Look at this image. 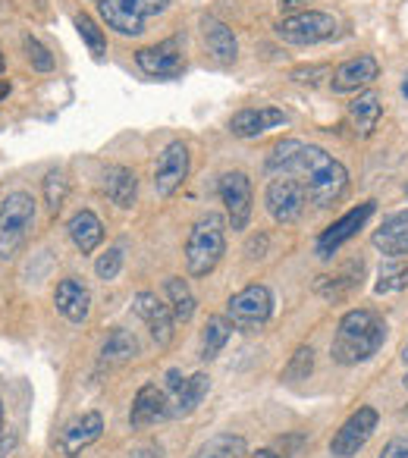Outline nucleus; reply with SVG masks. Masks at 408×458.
I'll return each instance as SVG.
<instances>
[{
  "mask_svg": "<svg viewBox=\"0 0 408 458\" xmlns=\"http://www.w3.org/2000/svg\"><path fill=\"white\" fill-rule=\"evenodd\" d=\"M268 173L276 176H293L302 182L308 195V204L314 208H330L339 201V195L349 185V173L336 157L324 151L318 145H305L299 139H286L270 151L268 157Z\"/></svg>",
  "mask_w": 408,
  "mask_h": 458,
  "instance_id": "f257e3e1",
  "label": "nucleus"
},
{
  "mask_svg": "<svg viewBox=\"0 0 408 458\" xmlns=\"http://www.w3.org/2000/svg\"><path fill=\"white\" fill-rule=\"evenodd\" d=\"M383 339H387V324L377 311L370 308H355V311L343 314L333 336L330 355L336 364H361L380 352Z\"/></svg>",
  "mask_w": 408,
  "mask_h": 458,
  "instance_id": "f03ea898",
  "label": "nucleus"
},
{
  "mask_svg": "<svg viewBox=\"0 0 408 458\" xmlns=\"http://www.w3.org/2000/svg\"><path fill=\"white\" fill-rule=\"evenodd\" d=\"M224 251V220L217 214H208L191 226L189 239H185V267H189L191 276H208L220 264Z\"/></svg>",
  "mask_w": 408,
  "mask_h": 458,
  "instance_id": "7ed1b4c3",
  "label": "nucleus"
},
{
  "mask_svg": "<svg viewBox=\"0 0 408 458\" xmlns=\"http://www.w3.org/2000/svg\"><path fill=\"white\" fill-rule=\"evenodd\" d=\"M35 220V201L29 191H13L0 201V261H13Z\"/></svg>",
  "mask_w": 408,
  "mask_h": 458,
  "instance_id": "20e7f679",
  "label": "nucleus"
},
{
  "mask_svg": "<svg viewBox=\"0 0 408 458\" xmlns=\"http://www.w3.org/2000/svg\"><path fill=\"white\" fill-rule=\"evenodd\" d=\"M170 0H101V20L107 22V29L120 35H135L145 32V22L151 16L164 13Z\"/></svg>",
  "mask_w": 408,
  "mask_h": 458,
  "instance_id": "39448f33",
  "label": "nucleus"
},
{
  "mask_svg": "<svg viewBox=\"0 0 408 458\" xmlns=\"http://www.w3.org/2000/svg\"><path fill=\"white\" fill-rule=\"evenodd\" d=\"M274 314V295H270L268 286H245L242 293H236L230 301H226V318H230L233 330L239 333H255L261 330L264 324Z\"/></svg>",
  "mask_w": 408,
  "mask_h": 458,
  "instance_id": "423d86ee",
  "label": "nucleus"
},
{
  "mask_svg": "<svg viewBox=\"0 0 408 458\" xmlns=\"http://www.w3.org/2000/svg\"><path fill=\"white\" fill-rule=\"evenodd\" d=\"M276 35L289 45H318L336 35V20L320 10H305V13L286 16L276 22Z\"/></svg>",
  "mask_w": 408,
  "mask_h": 458,
  "instance_id": "0eeeda50",
  "label": "nucleus"
},
{
  "mask_svg": "<svg viewBox=\"0 0 408 458\" xmlns=\"http://www.w3.org/2000/svg\"><path fill=\"white\" fill-rule=\"evenodd\" d=\"M264 204H268L270 216L276 223H295L302 214H305L308 195L302 189L299 179L293 176H276L268 182V191H264Z\"/></svg>",
  "mask_w": 408,
  "mask_h": 458,
  "instance_id": "6e6552de",
  "label": "nucleus"
},
{
  "mask_svg": "<svg viewBox=\"0 0 408 458\" xmlns=\"http://www.w3.org/2000/svg\"><path fill=\"white\" fill-rule=\"evenodd\" d=\"M377 411L374 408H358L355 414H349V420H345L343 427L336 430V437L330 439V452L336 458H352L358 455V449H364V443H368L370 437H374L377 430Z\"/></svg>",
  "mask_w": 408,
  "mask_h": 458,
  "instance_id": "1a4fd4ad",
  "label": "nucleus"
},
{
  "mask_svg": "<svg viewBox=\"0 0 408 458\" xmlns=\"http://www.w3.org/2000/svg\"><path fill=\"white\" fill-rule=\"evenodd\" d=\"M374 201H364L358 204V208H352L349 214H343L336 223H330V226L320 233L318 239V255L320 258H333L339 251V245H345L352 236H358V229L364 226V223L370 220V214H374Z\"/></svg>",
  "mask_w": 408,
  "mask_h": 458,
  "instance_id": "9d476101",
  "label": "nucleus"
},
{
  "mask_svg": "<svg viewBox=\"0 0 408 458\" xmlns=\"http://www.w3.org/2000/svg\"><path fill=\"white\" fill-rule=\"evenodd\" d=\"M185 176H189V148L185 141H170L154 170V191L160 198H170L185 182Z\"/></svg>",
  "mask_w": 408,
  "mask_h": 458,
  "instance_id": "9b49d317",
  "label": "nucleus"
},
{
  "mask_svg": "<svg viewBox=\"0 0 408 458\" xmlns=\"http://www.w3.org/2000/svg\"><path fill=\"white\" fill-rule=\"evenodd\" d=\"M217 191L226 204V214H230L233 229H245L249 226V216H251V182L245 173L233 170L224 173L217 182Z\"/></svg>",
  "mask_w": 408,
  "mask_h": 458,
  "instance_id": "f8f14e48",
  "label": "nucleus"
},
{
  "mask_svg": "<svg viewBox=\"0 0 408 458\" xmlns=\"http://www.w3.org/2000/svg\"><path fill=\"white\" fill-rule=\"evenodd\" d=\"M104 433V418L98 411H85L79 418H72L70 424L60 430V439H57V449L60 455L66 458H76L82 449H89L91 443H98Z\"/></svg>",
  "mask_w": 408,
  "mask_h": 458,
  "instance_id": "ddd939ff",
  "label": "nucleus"
},
{
  "mask_svg": "<svg viewBox=\"0 0 408 458\" xmlns=\"http://www.w3.org/2000/svg\"><path fill=\"white\" fill-rule=\"evenodd\" d=\"M132 308H135V314L148 324L154 343H157L160 349H166V345L173 343V324H176L170 305H164L154 293H139L132 301Z\"/></svg>",
  "mask_w": 408,
  "mask_h": 458,
  "instance_id": "4468645a",
  "label": "nucleus"
},
{
  "mask_svg": "<svg viewBox=\"0 0 408 458\" xmlns=\"http://www.w3.org/2000/svg\"><path fill=\"white\" fill-rule=\"evenodd\" d=\"M135 64H139L141 72L157 79H176L183 72V54H179L176 41H160L154 47H141L135 54Z\"/></svg>",
  "mask_w": 408,
  "mask_h": 458,
  "instance_id": "2eb2a0df",
  "label": "nucleus"
},
{
  "mask_svg": "<svg viewBox=\"0 0 408 458\" xmlns=\"http://www.w3.org/2000/svg\"><path fill=\"white\" fill-rule=\"evenodd\" d=\"M166 418H170V399H166V393L154 386V383H145V386L135 393L132 411H129V424H132L135 430H141V427H151Z\"/></svg>",
  "mask_w": 408,
  "mask_h": 458,
  "instance_id": "dca6fc26",
  "label": "nucleus"
},
{
  "mask_svg": "<svg viewBox=\"0 0 408 458\" xmlns=\"http://www.w3.org/2000/svg\"><path fill=\"white\" fill-rule=\"evenodd\" d=\"M283 123H286V114L276 107H245L230 120V132L239 135V139H258V135L283 126Z\"/></svg>",
  "mask_w": 408,
  "mask_h": 458,
  "instance_id": "f3484780",
  "label": "nucleus"
},
{
  "mask_svg": "<svg viewBox=\"0 0 408 458\" xmlns=\"http://www.w3.org/2000/svg\"><path fill=\"white\" fill-rule=\"evenodd\" d=\"M380 76V66L370 54H358V57L345 60L336 72H333V91H358L370 85Z\"/></svg>",
  "mask_w": 408,
  "mask_h": 458,
  "instance_id": "a211bd4d",
  "label": "nucleus"
},
{
  "mask_svg": "<svg viewBox=\"0 0 408 458\" xmlns=\"http://www.w3.org/2000/svg\"><path fill=\"white\" fill-rule=\"evenodd\" d=\"M54 305H57V311L64 314L66 320L82 324L91 311V293L82 286V283L70 276V280L57 283V289H54Z\"/></svg>",
  "mask_w": 408,
  "mask_h": 458,
  "instance_id": "6ab92c4d",
  "label": "nucleus"
},
{
  "mask_svg": "<svg viewBox=\"0 0 408 458\" xmlns=\"http://www.w3.org/2000/svg\"><path fill=\"white\" fill-rule=\"evenodd\" d=\"M374 245L389 258L408 255V210H399L383 220V226L374 233Z\"/></svg>",
  "mask_w": 408,
  "mask_h": 458,
  "instance_id": "aec40b11",
  "label": "nucleus"
},
{
  "mask_svg": "<svg viewBox=\"0 0 408 458\" xmlns=\"http://www.w3.org/2000/svg\"><path fill=\"white\" fill-rule=\"evenodd\" d=\"M208 389H211V377L208 374H191L189 380L179 383V389H173L170 418H189V414L204 402Z\"/></svg>",
  "mask_w": 408,
  "mask_h": 458,
  "instance_id": "412c9836",
  "label": "nucleus"
},
{
  "mask_svg": "<svg viewBox=\"0 0 408 458\" xmlns=\"http://www.w3.org/2000/svg\"><path fill=\"white\" fill-rule=\"evenodd\" d=\"M201 35H204V45L211 47V54L220 60V64H233L239 54V45H236V35L226 22L214 20V16H204L201 20Z\"/></svg>",
  "mask_w": 408,
  "mask_h": 458,
  "instance_id": "4be33fe9",
  "label": "nucleus"
},
{
  "mask_svg": "<svg viewBox=\"0 0 408 458\" xmlns=\"http://www.w3.org/2000/svg\"><path fill=\"white\" fill-rule=\"evenodd\" d=\"M66 229H70V239L76 242V249L82 251V255H91V251L104 242V223L98 220L95 210H79V214H72Z\"/></svg>",
  "mask_w": 408,
  "mask_h": 458,
  "instance_id": "5701e85b",
  "label": "nucleus"
},
{
  "mask_svg": "<svg viewBox=\"0 0 408 458\" xmlns=\"http://www.w3.org/2000/svg\"><path fill=\"white\" fill-rule=\"evenodd\" d=\"M104 191L116 208H132L139 195V176L129 166H107L104 173Z\"/></svg>",
  "mask_w": 408,
  "mask_h": 458,
  "instance_id": "b1692460",
  "label": "nucleus"
},
{
  "mask_svg": "<svg viewBox=\"0 0 408 458\" xmlns=\"http://www.w3.org/2000/svg\"><path fill=\"white\" fill-rule=\"evenodd\" d=\"M132 358H139V339L129 330H123V327L110 330V336L104 339V345H101V364H107V368H123V364H129Z\"/></svg>",
  "mask_w": 408,
  "mask_h": 458,
  "instance_id": "393cba45",
  "label": "nucleus"
},
{
  "mask_svg": "<svg viewBox=\"0 0 408 458\" xmlns=\"http://www.w3.org/2000/svg\"><path fill=\"white\" fill-rule=\"evenodd\" d=\"M230 336H233L230 318H224V314L208 318V324H204V330H201V358L204 361H214V358L220 355V349L230 343Z\"/></svg>",
  "mask_w": 408,
  "mask_h": 458,
  "instance_id": "a878e982",
  "label": "nucleus"
},
{
  "mask_svg": "<svg viewBox=\"0 0 408 458\" xmlns=\"http://www.w3.org/2000/svg\"><path fill=\"white\" fill-rule=\"evenodd\" d=\"M380 114H383L380 98H377L374 91H364V95H358L355 101L349 104V116H352V123H355L358 135H370V132H374Z\"/></svg>",
  "mask_w": 408,
  "mask_h": 458,
  "instance_id": "bb28decb",
  "label": "nucleus"
},
{
  "mask_svg": "<svg viewBox=\"0 0 408 458\" xmlns=\"http://www.w3.org/2000/svg\"><path fill=\"white\" fill-rule=\"evenodd\" d=\"M245 439L236 433H217L204 445H198V452L191 458H245Z\"/></svg>",
  "mask_w": 408,
  "mask_h": 458,
  "instance_id": "cd10ccee",
  "label": "nucleus"
},
{
  "mask_svg": "<svg viewBox=\"0 0 408 458\" xmlns=\"http://www.w3.org/2000/svg\"><path fill=\"white\" fill-rule=\"evenodd\" d=\"M164 289H166V299H170L173 318H176L179 324H189L191 314H195V295H191V289L185 286V280L170 276V280L164 283Z\"/></svg>",
  "mask_w": 408,
  "mask_h": 458,
  "instance_id": "c85d7f7f",
  "label": "nucleus"
},
{
  "mask_svg": "<svg viewBox=\"0 0 408 458\" xmlns=\"http://www.w3.org/2000/svg\"><path fill=\"white\" fill-rule=\"evenodd\" d=\"M361 283V261L345 267L339 276H320L318 280V293L327 295V299H343L349 289H355Z\"/></svg>",
  "mask_w": 408,
  "mask_h": 458,
  "instance_id": "c756f323",
  "label": "nucleus"
},
{
  "mask_svg": "<svg viewBox=\"0 0 408 458\" xmlns=\"http://www.w3.org/2000/svg\"><path fill=\"white\" fill-rule=\"evenodd\" d=\"M314 370V349L311 345H299L295 355L289 358V364L283 368V380L286 383H299V380H308Z\"/></svg>",
  "mask_w": 408,
  "mask_h": 458,
  "instance_id": "7c9ffc66",
  "label": "nucleus"
},
{
  "mask_svg": "<svg viewBox=\"0 0 408 458\" xmlns=\"http://www.w3.org/2000/svg\"><path fill=\"white\" fill-rule=\"evenodd\" d=\"M408 286V264L402 261H393L380 270V280H377L374 293L377 295H387V293H395V289H405Z\"/></svg>",
  "mask_w": 408,
  "mask_h": 458,
  "instance_id": "2f4dec72",
  "label": "nucleus"
},
{
  "mask_svg": "<svg viewBox=\"0 0 408 458\" xmlns=\"http://www.w3.org/2000/svg\"><path fill=\"white\" fill-rule=\"evenodd\" d=\"M76 29H79V35H82V41L89 45V51L95 54V57H101V54L107 51V38H104V32L98 29V22L91 20V16L79 13L76 16Z\"/></svg>",
  "mask_w": 408,
  "mask_h": 458,
  "instance_id": "473e14b6",
  "label": "nucleus"
},
{
  "mask_svg": "<svg viewBox=\"0 0 408 458\" xmlns=\"http://www.w3.org/2000/svg\"><path fill=\"white\" fill-rule=\"evenodd\" d=\"M66 189H70V185H66L64 173L54 170V173H47V176H45V201H47V210H51V214H57V210L64 208Z\"/></svg>",
  "mask_w": 408,
  "mask_h": 458,
  "instance_id": "72a5a7b5",
  "label": "nucleus"
},
{
  "mask_svg": "<svg viewBox=\"0 0 408 458\" xmlns=\"http://www.w3.org/2000/svg\"><path fill=\"white\" fill-rule=\"evenodd\" d=\"M22 45H26V57H29V64H32L35 70H38V72H51L54 70V54L47 51V47L41 45L35 35H26V41H22Z\"/></svg>",
  "mask_w": 408,
  "mask_h": 458,
  "instance_id": "f704fd0d",
  "label": "nucleus"
},
{
  "mask_svg": "<svg viewBox=\"0 0 408 458\" xmlns=\"http://www.w3.org/2000/svg\"><path fill=\"white\" fill-rule=\"evenodd\" d=\"M120 267H123V251L120 249H107L95 264V274L101 280H116L120 276Z\"/></svg>",
  "mask_w": 408,
  "mask_h": 458,
  "instance_id": "c9c22d12",
  "label": "nucleus"
},
{
  "mask_svg": "<svg viewBox=\"0 0 408 458\" xmlns=\"http://www.w3.org/2000/svg\"><path fill=\"white\" fill-rule=\"evenodd\" d=\"M380 458H408V439H402V437L389 439V443L383 445Z\"/></svg>",
  "mask_w": 408,
  "mask_h": 458,
  "instance_id": "e433bc0d",
  "label": "nucleus"
},
{
  "mask_svg": "<svg viewBox=\"0 0 408 458\" xmlns=\"http://www.w3.org/2000/svg\"><path fill=\"white\" fill-rule=\"evenodd\" d=\"M164 455V449H160L157 443H148V445H139L135 452H129V458H160Z\"/></svg>",
  "mask_w": 408,
  "mask_h": 458,
  "instance_id": "4c0bfd02",
  "label": "nucleus"
},
{
  "mask_svg": "<svg viewBox=\"0 0 408 458\" xmlns=\"http://www.w3.org/2000/svg\"><path fill=\"white\" fill-rule=\"evenodd\" d=\"M251 458H283V455H280V452H274V449H258Z\"/></svg>",
  "mask_w": 408,
  "mask_h": 458,
  "instance_id": "58836bf2",
  "label": "nucleus"
},
{
  "mask_svg": "<svg viewBox=\"0 0 408 458\" xmlns=\"http://www.w3.org/2000/svg\"><path fill=\"white\" fill-rule=\"evenodd\" d=\"M7 95H10V82H7V79H0V101H4Z\"/></svg>",
  "mask_w": 408,
  "mask_h": 458,
  "instance_id": "ea45409f",
  "label": "nucleus"
},
{
  "mask_svg": "<svg viewBox=\"0 0 408 458\" xmlns=\"http://www.w3.org/2000/svg\"><path fill=\"white\" fill-rule=\"evenodd\" d=\"M299 4H308V0H283V7H286V10L299 7Z\"/></svg>",
  "mask_w": 408,
  "mask_h": 458,
  "instance_id": "a19ab883",
  "label": "nucleus"
},
{
  "mask_svg": "<svg viewBox=\"0 0 408 458\" xmlns=\"http://www.w3.org/2000/svg\"><path fill=\"white\" fill-rule=\"evenodd\" d=\"M399 358H402V361H405V364H408V343H405V345H402V355H399Z\"/></svg>",
  "mask_w": 408,
  "mask_h": 458,
  "instance_id": "79ce46f5",
  "label": "nucleus"
},
{
  "mask_svg": "<svg viewBox=\"0 0 408 458\" xmlns=\"http://www.w3.org/2000/svg\"><path fill=\"white\" fill-rule=\"evenodd\" d=\"M0 430H4V402H0Z\"/></svg>",
  "mask_w": 408,
  "mask_h": 458,
  "instance_id": "37998d69",
  "label": "nucleus"
},
{
  "mask_svg": "<svg viewBox=\"0 0 408 458\" xmlns=\"http://www.w3.org/2000/svg\"><path fill=\"white\" fill-rule=\"evenodd\" d=\"M402 95H405V98H408V79H405V85H402Z\"/></svg>",
  "mask_w": 408,
  "mask_h": 458,
  "instance_id": "c03bdc74",
  "label": "nucleus"
},
{
  "mask_svg": "<svg viewBox=\"0 0 408 458\" xmlns=\"http://www.w3.org/2000/svg\"><path fill=\"white\" fill-rule=\"evenodd\" d=\"M0 72H4V54H0Z\"/></svg>",
  "mask_w": 408,
  "mask_h": 458,
  "instance_id": "a18cd8bd",
  "label": "nucleus"
},
{
  "mask_svg": "<svg viewBox=\"0 0 408 458\" xmlns=\"http://www.w3.org/2000/svg\"><path fill=\"white\" fill-rule=\"evenodd\" d=\"M402 383H405V389H408V374H405V380H402Z\"/></svg>",
  "mask_w": 408,
  "mask_h": 458,
  "instance_id": "49530a36",
  "label": "nucleus"
},
{
  "mask_svg": "<svg viewBox=\"0 0 408 458\" xmlns=\"http://www.w3.org/2000/svg\"><path fill=\"white\" fill-rule=\"evenodd\" d=\"M405 191H408V189H405Z\"/></svg>",
  "mask_w": 408,
  "mask_h": 458,
  "instance_id": "de8ad7c7",
  "label": "nucleus"
}]
</instances>
